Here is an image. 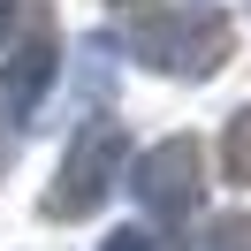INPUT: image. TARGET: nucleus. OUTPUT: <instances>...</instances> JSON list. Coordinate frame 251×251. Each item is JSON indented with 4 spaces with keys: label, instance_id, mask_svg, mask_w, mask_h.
<instances>
[{
    "label": "nucleus",
    "instance_id": "3",
    "mask_svg": "<svg viewBox=\"0 0 251 251\" xmlns=\"http://www.w3.org/2000/svg\"><path fill=\"white\" fill-rule=\"evenodd\" d=\"M129 190H137V205L152 221H190L198 198H205V152H198V137L152 145V152L129 168Z\"/></svg>",
    "mask_w": 251,
    "mask_h": 251
},
{
    "label": "nucleus",
    "instance_id": "1",
    "mask_svg": "<svg viewBox=\"0 0 251 251\" xmlns=\"http://www.w3.org/2000/svg\"><path fill=\"white\" fill-rule=\"evenodd\" d=\"M114 38L160 76H213L236 53V23L221 8H175V0H114Z\"/></svg>",
    "mask_w": 251,
    "mask_h": 251
},
{
    "label": "nucleus",
    "instance_id": "2",
    "mask_svg": "<svg viewBox=\"0 0 251 251\" xmlns=\"http://www.w3.org/2000/svg\"><path fill=\"white\" fill-rule=\"evenodd\" d=\"M122 160H129L122 122L92 114V122L69 137V152H61V168H53V190H46L38 213H46V221H84V213H99L107 190H114V175H122Z\"/></svg>",
    "mask_w": 251,
    "mask_h": 251
},
{
    "label": "nucleus",
    "instance_id": "8",
    "mask_svg": "<svg viewBox=\"0 0 251 251\" xmlns=\"http://www.w3.org/2000/svg\"><path fill=\"white\" fill-rule=\"evenodd\" d=\"M23 23V0H0V46H8V31Z\"/></svg>",
    "mask_w": 251,
    "mask_h": 251
},
{
    "label": "nucleus",
    "instance_id": "7",
    "mask_svg": "<svg viewBox=\"0 0 251 251\" xmlns=\"http://www.w3.org/2000/svg\"><path fill=\"white\" fill-rule=\"evenodd\" d=\"M99 251H168V244H160L152 228H114V236H107Z\"/></svg>",
    "mask_w": 251,
    "mask_h": 251
},
{
    "label": "nucleus",
    "instance_id": "4",
    "mask_svg": "<svg viewBox=\"0 0 251 251\" xmlns=\"http://www.w3.org/2000/svg\"><path fill=\"white\" fill-rule=\"evenodd\" d=\"M53 69H61V31H53L46 8H23V38L8 46V61H0V114H8V122H31V107L53 84Z\"/></svg>",
    "mask_w": 251,
    "mask_h": 251
},
{
    "label": "nucleus",
    "instance_id": "5",
    "mask_svg": "<svg viewBox=\"0 0 251 251\" xmlns=\"http://www.w3.org/2000/svg\"><path fill=\"white\" fill-rule=\"evenodd\" d=\"M190 251H251V213H213Z\"/></svg>",
    "mask_w": 251,
    "mask_h": 251
},
{
    "label": "nucleus",
    "instance_id": "6",
    "mask_svg": "<svg viewBox=\"0 0 251 251\" xmlns=\"http://www.w3.org/2000/svg\"><path fill=\"white\" fill-rule=\"evenodd\" d=\"M221 160H228V183H244V190H251V107L228 122V137H221Z\"/></svg>",
    "mask_w": 251,
    "mask_h": 251
}]
</instances>
